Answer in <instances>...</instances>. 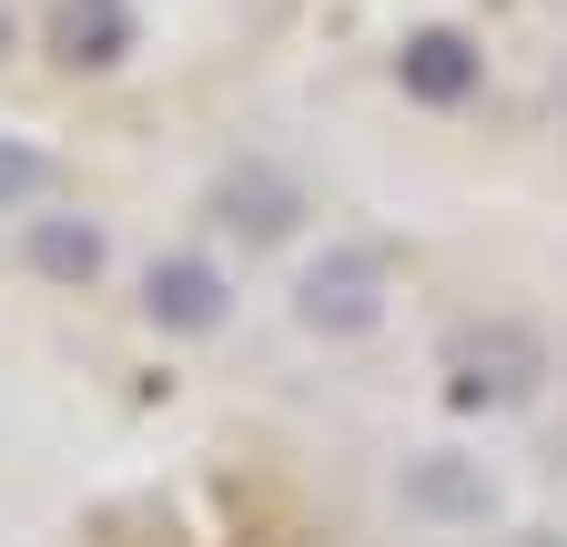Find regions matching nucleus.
<instances>
[{
    "mask_svg": "<svg viewBox=\"0 0 567 547\" xmlns=\"http://www.w3.org/2000/svg\"><path fill=\"white\" fill-rule=\"evenodd\" d=\"M395 82H405V102H436V112H456V102L486 82V51H476L466 31H405V51H395Z\"/></svg>",
    "mask_w": 567,
    "mask_h": 547,
    "instance_id": "nucleus-4",
    "label": "nucleus"
},
{
    "mask_svg": "<svg viewBox=\"0 0 567 547\" xmlns=\"http://www.w3.org/2000/svg\"><path fill=\"white\" fill-rule=\"evenodd\" d=\"M142 314H153L163 334H213L234 314V285H224V264H203V254H163L153 274H142Z\"/></svg>",
    "mask_w": 567,
    "mask_h": 547,
    "instance_id": "nucleus-3",
    "label": "nucleus"
},
{
    "mask_svg": "<svg viewBox=\"0 0 567 547\" xmlns=\"http://www.w3.org/2000/svg\"><path fill=\"white\" fill-rule=\"evenodd\" d=\"M51 183V153H21V143H0V203H31Z\"/></svg>",
    "mask_w": 567,
    "mask_h": 547,
    "instance_id": "nucleus-9",
    "label": "nucleus"
},
{
    "mask_svg": "<svg viewBox=\"0 0 567 547\" xmlns=\"http://www.w3.org/2000/svg\"><path fill=\"white\" fill-rule=\"evenodd\" d=\"M405 507H425V517H486L496 487H486L466 456H415L405 466Z\"/></svg>",
    "mask_w": 567,
    "mask_h": 547,
    "instance_id": "nucleus-8",
    "label": "nucleus"
},
{
    "mask_svg": "<svg viewBox=\"0 0 567 547\" xmlns=\"http://www.w3.org/2000/svg\"><path fill=\"white\" fill-rule=\"evenodd\" d=\"M436 375H446V405H466V416H507V405H527L547 385V334L517 324V314H466L446 334Z\"/></svg>",
    "mask_w": 567,
    "mask_h": 547,
    "instance_id": "nucleus-1",
    "label": "nucleus"
},
{
    "mask_svg": "<svg viewBox=\"0 0 567 547\" xmlns=\"http://www.w3.org/2000/svg\"><path fill=\"white\" fill-rule=\"evenodd\" d=\"M385 295H395V274H385L375 244H324V254L295 274V324L344 345V334H375V324H385Z\"/></svg>",
    "mask_w": 567,
    "mask_h": 547,
    "instance_id": "nucleus-2",
    "label": "nucleus"
},
{
    "mask_svg": "<svg viewBox=\"0 0 567 547\" xmlns=\"http://www.w3.org/2000/svg\"><path fill=\"white\" fill-rule=\"evenodd\" d=\"M21 264L41 274V285H92V274L112 264V244H102V224H92V214H31Z\"/></svg>",
    "mask_w": 567,
    "mask_h": 547,
    "instance_id": "nucleus-6",
    "label": "nucleus"
},
{
    "mask_svg": "<svg viewBox=\"0 0 567 547\" xmlns=\"http://www.w3.org/2000/svg\"><path fill=\"white\" fill-rule=\"evenodd\" d=\"M295 214H305V193L284 183L274 163H244V173L213 183V224L244 234V244H284V234H295Z\"/></svg>",
    "mask_w": 567,
    "mask_h": 547,
    "instance_id": "nucleus-5",
    "label": "nucleus"
},
{
    "mask_svg": "<svg viewBox=\"0 0 567 547\" xmlns=\"http://www.w3.org/2000/svg\"><path fill=\"white\" fill-rule=\"evenodd\" d=\"M51 51L71 61V72H112V61L132 51V0H61L51 11Z\"/></svg>",
    "mask_w": 567,
    "mask_h": 547,
    "instance_id": "nucleus-7",
    "label": "nucleus"
}]
</instances>
